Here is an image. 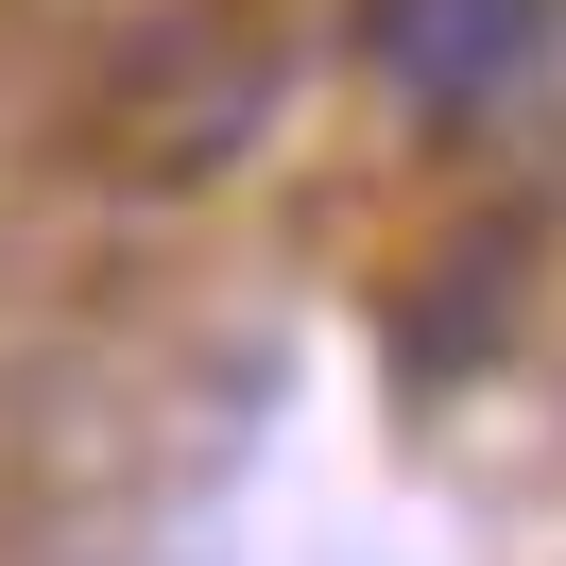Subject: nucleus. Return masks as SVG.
Masks as SVG:
<instances>
[{
  "label": "nucleus",
  "instance_id": "1",
  "mask_svg": "<svg viewBox=\"0 0 566 566\" xmlns=\"http://www.w3.org/2000/svg\"><path fill=\"white\" fill-rule=\"evenodd\" d=\"M549 35H566V0H378V70H395V104H429V120L515 104V86L549 70Z\"/></svg>",
  "mask_w": 566,
  "mask_h": 566
}]
</instances>
